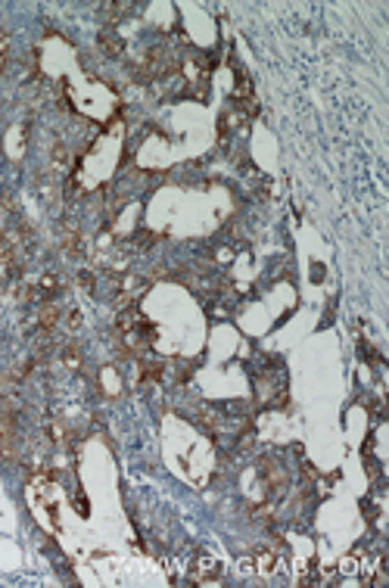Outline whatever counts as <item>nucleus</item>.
Returning a JSON list of instances; mask_svg holds the SVG:
<instances>
[{"label":"nucleus","mask_w":389,"mask_h":588,"mask_svg":"<svg viewBox=\"0 0 389 588\" xmlns=\"http://www.w3.org/2000/svg\"><path fill=\"white\" fill-rule=\"evenodd\" d=\"M0 461H16V411L6 396H0Z\"/></svg>","instance_id":"obj_1"},{"label":"nucleus","mask_w":389,"mask_h":588,"mask_svg":"<svg viewBox=\"0 0 389 588\" xmlns=\"http://www.w3.org/2000/svg\"><path fill=\"white\" fill-rule=\"evenodd\" d=\"M16 277H22V243H19V237L6 233V237H0V280Z\"/></svg>","instance_id":"obj_2"},{"label":"nucleus","mask_w":389,"mask_h":588,"mask_svg":"<svg viewBox=\"0 0 389 588\" xmlns=\"http://www.w3.org/2000/svg\"><path fill=\"white\" fill-rule=\"evenodd\" d=\"M259 477H261V483H265V489L271 492V498H280L287 492V470H284V464H280L277 458H261L259 461Z\"/></svg>","instance_id":"obj_3"},{"label":"nucleus","mask_w":389,"mask_h":588,"mask_svg":"<svg viewBox=\"0 0 389 588\" xmlns=\"http://www.w3.org/2000/svg\"><path fill=\"white\" fill-rule=\"evenodd\" d=\"M59 246H63V252L69 258H78L84 252V233L72 218H66V222L59 224Z\"/></svg>","instance_id":"obj_4"},{"label":"nucleus","mask_w":389,"mask_h":588,"mask_svg":"<svg viewBox=\"0 0 389 588\" xmlns=\"http://www.w3.org/2000/svg\"><path fill=\"white\" fill-rule=\"evenodd\" d=\"M193 582L197 585H215L221 579V564L212 554H197V560H193Z\"/></svg>","instance_id":"obj_5"},{"label":"nucleus","mask_w":389,"mask_h":588,"mask_svg":"<svg viewBox=\"0 0 389 588\" xmlns=\"http://www.w3.org/2000/svg\"><path fill=\"white\" fill-rule=\"evenodd\" d=\"M38 330L44 333H53L59 327V320H63V305L56 302V299H44V302H38Z\"/></svg>","instance_id":"obj_6"},{"label":"nucleus","mask_w":389,"mask_h":588,"mask_svg":"<svg viewBox=\"0 0 389 588\" xmlns=\"http://www.w3.org/2000/svg\"><path fill=\"white\" fill-rule=\"evenodd\" d=\"M250 566H252L256 573H261V576H271V573H277V566H280V554H277V548H268V545L256 548V551H252Z\"/></svg>","instance_id":"obj_7"},{"label":"nucleus","mask_w":389,"mask_h":588,"mask_svg":"<svg viewBox=\"0 0 389 588\" xmlns=\"http://www.w3.org/2000/svg\"><path fill=\"white\" fill-rule=\"evenodd\" d=\"M59 362H63L66 371L78 373V371L84 367V352H82V346H78V343H66V346H59Z\"/></svg>","instance_id":"obj_8"},{"label":"nucleus","mask_w":389,"mask_h":588,"mask_svg":"<svg viewBox=\"0 0 389 588\" xmlns=\"http://www.w3.org/2000/svg\"><path fill=\"white\" fill-rule=\"evenodd\" d=\"M38 284V296H41V302L44 299H53V296H59L63 293V277H59L56 271H44L41 277L35 280Z\"/></svg>","instance_id":"obj_9"},{"label":"nucleus","mask_w":389,"mask_h":588,"mask_svg":"<svg viewBox=\"0 0 389 588\" xmlns=\"http://www.w3.org/2000/svg\"><path fill=\"white\" fill-rule=\"evenodd\" d=\"M97 41H100V50L106 53V56H122L125 53V41L116 35V29H100V35H97Z\"/></svg>","instance_id":"obj_10"},{"label":"nucleus","mask_w":389,"mask_h":588,"mask_svg":"<svg viewBox=\"0 0 389 588\" xmlns=\"http://www.w3.org/2000/svg\"><path fill=\"white\" fill-rule=\"evenodd\" d=\"M165 377V364L162 362H140V380L144 383H159V380Z\"/></svg>","instance_id":"obj_11"},{"label":"nucleus","mask_w":389,"mask_h":588,"mask_svg":"<svg viewBox=\"0 0 389 588\" xmlns=\"http://www.w3.org/2000/svg\"><path fill=\"white\" fill-rule=\"evenodd\" d=\"M50 169L56 171V175H63L66 169H69V146L66 144H53V156H50Z\"/></svg>","instance_id":"obj_12"},{"label":"nucleus","mask_w":389,"mask_h":588,"mask_svg":"<svg viewBox=\"0 0 389 588\" xmlns=\"http://www.w3.org/2000/svg\"><path fill=\"white\" fill-rule=\"evenodd\" d=\"M47 433H50L53 445H59V449H66V445H69V426H66L63 420H50V426H47Z\"/></svg>","instance_id":"obj_13"},{"label":"nucleus","mask_w":389,"mask_h":588,"mask_svg":"<svg viewBox=\"0 0 389 588\" xmlns=\"http://www.w3.org/2000/svg\"><path fill=\"white\" fill-rule=\"evenodd\" d=\"M66 327H69V330H78V327H82V311H78V309L66 311Z\"/></svg>","instance_id":"obj_14"},{"label":"nucleus","mask_w":389,"mask_h":588,"mask_svg":"<svg viewBox=\"0 0 389 588\" xmlns=\"http://www.w3.org/2000/svg\"><path fill=\"white\" fill-rule=\"evenodd\" d=\"M78 284H82L87 293H93V286H97V280H93V274H91V271H78Z\"/></svg>","instance_id":"obj_15"}]
</instances>
